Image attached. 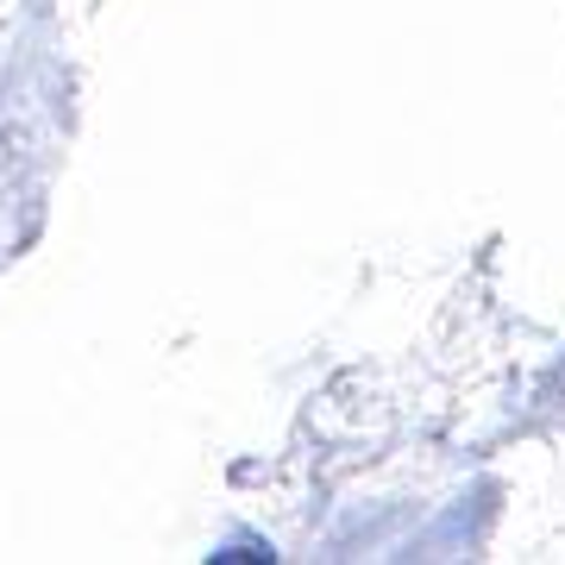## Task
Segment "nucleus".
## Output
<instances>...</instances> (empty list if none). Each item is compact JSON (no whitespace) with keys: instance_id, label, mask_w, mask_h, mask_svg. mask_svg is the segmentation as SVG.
Listing matches in <instances>:
<instances>
[]
</instances>
